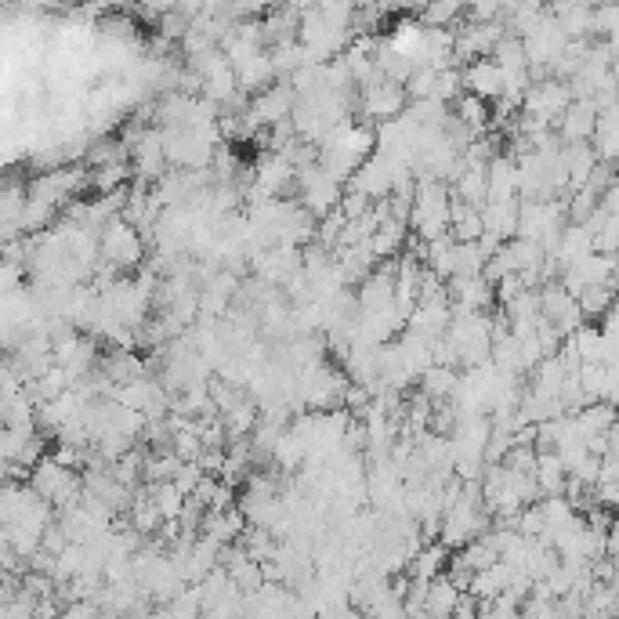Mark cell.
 I'll return each instance as SVG.
<instances>
[{
  "label": "cell",
  "mask_w": 619,
  "mask_h": 619,
  "mask_svg": "<svg viewBox=\"0 0 619 619\" xmlns=\"http://www.w3.org/2000/svg\"><path fill=\"white\" fill-rule=\"evenodd\" d=\"M352 192H362V196H370V200H391V192H395V181H391V163L384 156H373L359 167L352 181Z\"/></svg>",
  "instance_id": "obj_13"
},
{
  "label": "cell",
  "mask_w": 619,
  "mask_h": 619,
  "mask_svg": "<svg viewBox=\"0 0 619 619\" xmlns=\"http://www.w3.org/2000/svg\"><path fill=\"white\" fill-rule=\"evenodd\" d=\"M294 109H297V91L290 80H276L268 91H261V95L247 105V113L254 116L265 131L286 124V120H294Z\"/></svg>",
  "instance_id": "obj_6"
},
{
  "label": "cell",
  "mask_w": 619,
  "mask_h": 619,
  "mask_svg": "<svg viewBox=\"0 0 619 619\" xmlns=\"http://www.w3.org/2000/svg\"><path fill=\"white\" fill-rule=\"evenodd\" d=\"M236 77H239V91L243 95H254L258 98L261 91L276 84L279 73H276V62H272V51L268 48H258L254 55H247L243 62L236 66Z\"/></svg>",
  "instance_id": "obj_9"
},
{
  "label": "cell",
  "mask_w": 619,
  "mask_h": 619,
  "mask_svg": "<svg viewBox=\"0 0 619 619\" xmlns=\"http://www.w3.org/2000/svg\"><path fill=\"white\" fill-rule=\"evenodd\" d=\"M410 229L424 243L446 239L453 232V192H449L446 181H417Z\"/></svg>",
  "instance_id": "obj_1"
},
{
  "label": "cell",
  "mask_w": 619,
  "mask_h": 619,
  "mask_svg": "<svg viewBox=\"0 0 619 619\" xmlns=\"http://www.w3.org/2000/svg\"><path fill=\"white\" fill-rule=\"evenodd\" d=\"M29 486L37 489L40 500H48V504L58 507V511H66V507H73V504L84 500V482L77 478V471L62 467L55 457H44L37 467H33Z\"/></svg>",
  "instance_id": "obj_2"
},
{
  "label": "cell",
  "mask_w": 619,
  "mask_h": 619,
  "mask_svg": "<svg viewBox=\"0 0 619 619\" xmlns=\"http://www.w3.org/2000/svg\"><path fill=\"white\" fill-rule=\"evenodd\" d=\"M616 308H619V283H616Z\"/></svg>",
  "instance_id": "obj_41"
},
{
  "label": "cell",
  "mask_w": 619,
  "mask_h": 619,
  "mask_svg": "<svg viewBox=\"0 0 619 619\" xmlns=\"http://www.w3.org/2000/svg\"><path fill=\"white\" fill-rule=\"evenodd\" d=\"M297 192H301V207H305L315 221L330 218V214L341 210V203H344V185L330 178L319 163L297 171Z\"/></svg>",
  "instance_id": "obj_3"
},
{
  "label": "cell",
  "mask_w": 619,
  "mask_h": 619,
  "mask_svg": "<svg viewBox=\"0 0 619 619\" xmlns=\"http://www.w3.org/2000/svg\"><path fill=\"white\" fill-rule=\"evenodd\" d=\"M565 163H569V192L576 196V192L587 189L591 178L598 174L601 156L594 145H565Z\"/></svg>",
  "instance_id": "obj_19"
},
{
  "label": "cell",
  "mask_w": 619,
  "mask_h": 619,
  "mask_svg": "<svg viewBox=\"0 0 619 619\" xmlns=\"http://www.w3.org/2000/svg\"><path fill=\"white\" fill-rule=\"evenodd\" d=\"M261 192H265L268 200H283V192H290L297 185V167L286 156L279 153H268L265 160L258 163V178H254Z\"/></svg>",
  "instance_id": "obj_12"
},
{
  "label": "cell",
  "mask_w": 619,
  "mask_h": 619,
  "mask_svg": "<svg viewBox=\"0 0 619 619\" xmlns=\"http://www.w3.org/2000/svg\"><path fill=\"white\" fill-rule=\"evenodd\" d=\"M594 254V236L587 225H572L569 221V229L562 232V239H558V247H554V254H547V258H554L558 265L572 268V265H580V261H587Z\"/></svg>",
  "instance_id": "obj_15"
},
{
  "label": "cell",
  "mask_w": 619,
  "mask_h": 619,
  "mask_svg": "<svg viewBox=\"0 0 619 619\" xmlns=\"http://www.w3.org/2000/svg\"><path fill=\"white\" fill-rule=\"evenodd\" d=\"M406 102H410L406 87L391 84V80H377V84L362 87L359 109H362V116H370L377 124H388V120H399V116L410 109Z\"/></svg>",
  "instance_id": "obj_7"
},
{
  "label": "cell",
  "mask_w": 619,
  "mask_h": 619,
  "mask_svg": "<svg viewBox=\"0 0 619 619\" xmlns=\"http://www.w3.org/2000/svg\"><path fill=\"white\" fill-rule=\"evenodd\" d=\"M482 221H486L489 236H496L500 243H511V239H518V225H522V200L486 203L482 207Z\"/></svg>",
  "instance_id": "obj_16"
},
{
  "label": "cell",
  "mask_w": 619,
  "mask_h": 619,
  "mask_svg": "<svg viewBox=\"0 0 619 619\" xmlns=\"http://www.w3.org/2000/svg\"><path fill=\"white\" fill-rule=\"evenodd\" d=\"M493 62L504 73H525L529 69V55H525V40L522 37H515V33H507L500 44H496V51H493Z\"/></svg>",
  "instance_id": "obj_29"
},
{
  "label": "cell",
  "mask_w": 619,
  "mask_h": 619,
  "mask_svg": "<svg viewBox=\"0 0 619 619\" xmlns=\"http://www.w3.org/2000/svg\"><path fill=\"white\" fill-rule=\"evenodd\" d=\"M569 377H572V373L565 370V362L558 359V355H551V359H543L540 366L533 370V377H529L533 384H529V388L540 391V395H551V399H558Z\"/></svg>",
  "instance_id": "obj_25"
},
{
  "label": "cell",
  "mask_w": 619,
  "mask_h": 619,
  "mask_svg": "<svg viewBox=\"0 0 619 619\" xmlns=\"http://www.w3.org/2000/svg\"><path fill=\"white\" fill-rule=\"evenodd\" d=\"M605 377H609L605 362H583L580 366V388L591 402H601V395H605Z\"/></svg>",
  "instance_id": "obj_36"
},
{
  "label": "cell",
  "mask_w": 619,
  "mask_h": 619,
  "mask_svg": "<svg viewBox=\"0 0 619 619\" xmlns=\"http://www.w3.org/2000/svg\"><path fill=\"white\" fill-rule=\"evenodd\" d=\"M536 486L543 496H565L569 489V467L562 464L558 453H540V464H536Z\"/></svg>",
  "instance_id": "obj_23"
},
{
  "label": "cell",
  "mask_w": 619,
  "mask_h": 619,
  "mask_svg": "<svg viewBox=\"0 0 619 619\" xmlns=\"http://www.w3.org/2000/svg\"><path fill=\"white\" fill-rule=\"evenodd\" d=\"M449 236L457 239V243H478V239L486 236V221H482V210L467 207L453 196V232Z\"/></svg>",
  "instance_id": "obj_26"
},
{
  "label": "cell",
  "mask_w": 619,
  "mask_h": 619,
  "mask_svg": "<svg viewBox=\"0 0 619 619\" xmlns=\"http://www.w3.org/2000/svg\"><path fill=\"white\" fill-rule=\"evenodd\" d=\"M511 583H515V569H507V565L500 562V565H493V569H486V572H475L467 594H471L475 601H482V605H489V601L504 598V594L511 591Z\"/></svg>",
  "instance_id": "obj_18"
},
{
  "label": "cell",
  "mask_w": 619,
  "mask_h": 619,
  "mask_svg": "<svg viewBox=\"0 0 619 619\" xmlns=\"http://www.w3.org/2000/svg\"><path fill=\"white\" fill-rule=\"evenodd\" d=\"M203 467L200 464H181V471L174 475V489L178 493H185V496H196V489H200V482H203Z\"/></svg>",
  "instance_id": "obj_38"
},
{
  "label": "cell",
  "mask_w": 619,
  "mask_h": 619,
  "mask_svg": "<svg viewBox=\"0 0 619 619\" xmlns=\"http://www.w3.org/2000/svg\"><path fill=\"white\" fill-rule=\"evenodd\" d=\"M576 102L572 98V87L565 84V80H540V84H533V91H529V98H525V116H533V120H540V124H562V116L569 113V105Z\"/></svg>",
  "instance_id": "obj_5"
},
{
  "label": "cell",
  "mask_w": 619,
  "mask_h": 619,
  "mask_svg": "<svg viewBox=\"0 0 619 619\" xmlns=\"http://www.w3.org/2000/svg\"><path fill=\"white\" fill-rule=\"evenodd\" d=\"M319 619H370V616H366V612H359V609H352V605H344V609L326 612V616H319Z\"/></svg>",
  "instance_id": "obj_40"
},
{
  "label": "cell",
  "mask_w": 619,
  "mask_h": 619,
  "mask_svg": "<svg viewBox=\"0 0 619 619\" xmlns=\"http://www.w3.org/2000/svg\"><path fill=\"white\" fill-rule=\"evenodd\" d=\"M619 424V410L609 402H594L587 410L576 413V431L583 435V442L594 439V435H612Z\"/></svg>",
  "instance_id": "obj_21"
},
{
  "label": "cell",
  "mask_w": 619,
  "mask_h": 619,
  "mask_svg": "<svg viewBox=\"0 0 619 619\" xmlns=\"http://www.w3.org/2000/svg\"><path fill=\"white\" fill-rule=\"evenodd\" d=\"M576 301H580L583 319H605L616 308V286H587Z\"/></svg>",
  "instance_id": "obj_30"
},
{
  "label": "cell",
  "mask_w": 619,
  "mask_h": 619,
  "mask_svg": "<svg viewBox=\"0 0 619 619\" xmlns=\"http://www.w3.org/2000/svg\"><path fill=\"white\" fill-rule=\"evenodd\" d=\"M449 547H442V543H435V547H424V551L417 554L410 562V580H420V583H435L439 576H446L449 569Z\"/></svg>",
  "instance_id": "obj_24"
},
{
  "label": "cell",
  "mask_w": 619,
  "mask_h": 619,
  "mask_svg": "<svg viewBox=\"0 0 619 619\" xmlns=\"http://www.w3.org/2000/svg\"><path fill=\"white\" fill-rule=\"evenodd\" d=\"M464 87L467 95L482 98V102H500L504 98V69L496 66L493 58H478L464 66Z\"/></svg>",
  "instance_id": "obj_11"
},
{
  "label": "cell",
  "mask_w": 619,
  "mask_h": 619,
  "mask_svg": "<svg viewBox=\"0 0 619 619\" xmlns=\"http://www.w3.org/2000/svg\"><path fill=\"white\" fill-rule=\"evenodd\" d=\"M547 11L562 22L569 40H587L594 33V8L591 4H554V8H547Z\"/></svg>",
  "instance_id": "obj_22"
},
{
  "label": "cell",
  "mask_w": 619,
  "mask_h": 619,
  "mask_svg": "<svg viewBox=\"0 0 619 619\" xmlns=\"http://www.w3.org/2000/svg\"><path fill=\"white\" fill-rule=\"evenodd\" d=\"M457 120L460 124L467 127V131L475 134H486V127H489V102H482V98H475V95H460L457 98Z\"/></svg>",
  "instance_id": "obj_31"
},
{
  "label": "cell",
  "mask_w": 619,
  "mask_h": 619,
  "mask_svg": "<svg viewBox=\"0 0 619 619\" xmlns=\"http://www.w3.org/2000/svg\"><path fill=\"white\" fill-rule=\"evenodd\" d=\"M341 210H344V218L348 221H362L373 210V200L370 196H362V192H344Z\"/></svg>",
  "instance_id": "obj_39"
},
{
  "label": "cell",
  "mask_w": 619,
  "mask_h": 619,
  "mask_svg": "<svg viewBox=\"0 0 619 619\" xmlns=\"http://www.w3.org/2000/svg\"><path fill=\"white\" fill-rule=\"evenodd\" d=\"M457 185H453V196L467 207L482 210L489 203V163H460L457 171Z\"/></svg>",
  "instance_id": "obj_14"
},
{
  "label": "cell",
  "mask_w": 619,
  "mask_h": 619,
  "mask_svg": "<svg viewBox=\"0 0 619 619\" xmlns=\"http://www.w3.org/2000/svg\"><path fill=\"white\" fill-rule=\"evenodd\" d=\"M395 272H399V265H381L362 279L359 290H355L362 312H381V308L395 305Z\"/></svg>",
  "instance_id": "obj_8"
},
{
  "label": "cell",
  "mask_w": 619,
  "mask_h": 619,
  "mask_svg": "<svg viewBox=\"0 0 619 619\" xmlns=\"http://www.w3.org/2000/svg\"><path fill=\"white\" fill-rule=\"evenodd\" d=\"M145 475V464H142V453H127L124 460H116V467H113V478L120 482V486H127V489H134L138 486V478Z\"/></svg>",
  "instance_id": "obj_37"
},
{
  "label": "cell",
  "mask_w": 619,
  "mask_h": 619,
  "mask_svg": "<svg viewBox=\"0 0 619 619\" xmlns=\"http://www.w3.org/2000/svg\"><path fill=\"white\" fill-rule=\"evenodd\" d=\"M402 243H406V225L402 221H384L381 229H377V236L370 239V250L377 254V261H384V258H395L402 250Z\"/></svg>",
  "instance_id": "obj_32"
},
{
  "label": "cell",
  "mask_w": 619,
  "mask_h": 619,
  "mask_svg": "<svg viewBox=\"0 0 619 619\" xmlns=\"http://www.w3.org/2000/svg\"><path fill=\"white\" fill-rule=\"evenodd\" d=\"M243 551L254 558V562H272L276 558V551H279V540L272 536V529H261V525H250L247 533H243V543H239Z\"/></svg>",
  "instance_id": "obj_33"
},
{
  "label": "cell",
  "mask_w": 619,
  "mask_h": 619,
  "mask_svg": "<svg viewBox=\"0 0 619 619\" xmlns=\"http://www.w3.org/2000/svg\"><path fill=\"white\" fill-rule=\"evenodd\" d=\"M145 247H149L145 236L124 218L109 221V225L102 229V258L109 261V268H116V272H120V268L142 265Z\"/></svg>",
  "instance_id": "obj_4"
},
{
  "label": "cell",
  "mask_w": 619,
  "mask_h": 619,
  "mask_svg": "<svg viewBox=\"0 0 619 619\" xmlns=\"http://www.w3.org/2000/svg\"><path fill=\"white\" fill-rule=\"evenodd\" d=\"M134 533H156V529H163V515L160 507L153 504V496L145 500V496H134Z\"/></svg>",
  "instance_id": "obj_35"
},
{
  "label": "cell",
  "mask_w": 619,
  "mask_h": 619,
  "mask_svg": "<svg viewBox=\"0 0 619 619\" xmlns=\"http://www.w3.org/2000/svg\"><path fill=\"white\" fill-rule=\"evenodd\" d=\"M598 105L594 102H572L569 113L562 116L558 124V138L562 145H591L594 134H598Z\"/></svg>",
  "instance_id": "obj_10"
},
{
  "label": "cell",
  "mask_w": 619,
  "mask_h": 619,
  "mask_svg": "<svg viewBox=\"0 0 619 619\" xmlns=\"http://www.w3.org/2000/svg\"><path fill=\"white\" fill-rule=\"evenodd\" d=\"M153 504L160 507L163 522H181V515H185V507H189V496L178 493L174 489V482H163V486H153Z\"/></svg>",
  "instance_id": "obj_34"
},
{
  "label": "cell",
  "mask_w": 619,
  "mask_h": 619,
  "mask_svg": "<svg viewBox=\"0 0 619 619\" xmlns=\"http://www.w3.org/2000/svg\"><path fill=\"white\" fill-rule=\"evenodd\" d=\"M518 200V160L511 153H500L489 163V203Z\"/></svg>",
  "instance_id": "obj_17"
},
{
  "label": "cell",
  "mask_w": 619,
  "mask_h": 619,
  "mask_svg": "<svg viewBox=\"0 0 619 619\" xmlns=\"http://www.w3.org/2000/svg\"><path fill=\"white\" fill-rule=\"evenodd\" d=\"M565 344L580 355V362H605V337H601V326L583 323Z\"/></svg>",
  "instance_id": "obj_27"
},
{
  "label": "cell",
  "mask_w": 619,
  "mask_h": 619,
  "mask_svg": "<svg viewBox=\"0 0 619 619\" xmlns=\"http://www.w3.org/2000/svg\"><path fill=\"white\" fill-rule=\"evenodd\" d=\"M457 384H460V373L449 370V366H431V370L424 373V377H420V391H424L428 399H435V402L453 399Z\"/></svg>",
  "instance_id": "obj_28"
},
{
  "label": "cell",
  "mask_w": 619,
  "mask_h": 619,
  "mask_svg": "<svg viewBox=\"0 0 619 619\" xmlns=\"http://www.w3.org/2000/svg\"><path fill=\"white\" fill-rule=\"evenodd\" d=\"M464 601V591L449 576H439V580L428 587V605H424V616L428 619H453Z\"/></svg>",
  "instance_id": "obj_20"
}]
</instances>
